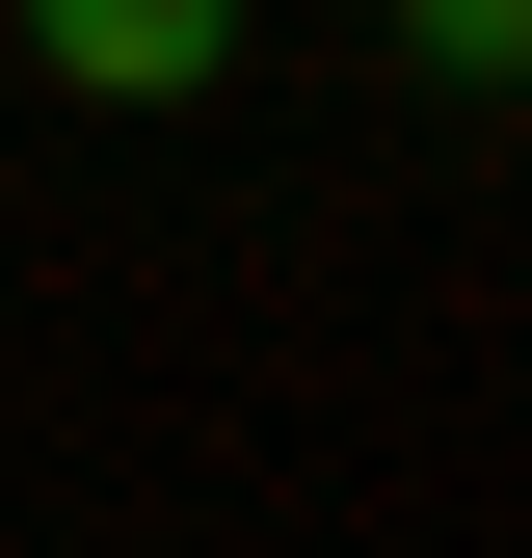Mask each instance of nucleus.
Segmentation results:
<instances>
[{"instance_id": "obj_1", "label": "nucleus", "mask_w": 532, "mask_h": 558, "mask_svg": "<svg viewBox=\"0 0 532 558\" xmlns=\"http://www.w3.org/2000/svg\"><path fill=\"white\" fill-rule=\"evenodd\" d=\"M27 53L81 107H214L240 81V0H27Z\"/></svg>"}, {"instance_id": "obj_2", "label": "nucleus", "mask_w": 532, "mask_h": 558, "mask_svg": "<svg viewBox=\"0 0 532 558\" xmlns=\"http://www.w3.org/2000/svg\"><path fill=\"white\" fill-rule=\"evenodd\" d=\"M399 27H426V81H506V27H532V0H399Z\"/></svg>"}]
</instances>
